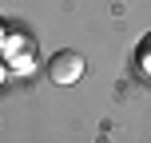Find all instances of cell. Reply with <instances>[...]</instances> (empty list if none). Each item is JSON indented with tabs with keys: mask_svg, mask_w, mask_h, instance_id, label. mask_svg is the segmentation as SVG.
I'll use <instances>...</instances> for the list:
<instances>
[{
	"mask_svg": "<svg viewBox=\"0 0 151 143\" xmlns=\"http://www.w3.org/2000/svg\"><path fill=\"white\" fill-rule=\"evenodd\" d=\"M0 36H4V24H0Z\"/></svg>",
	"mask_w": 151,
	"mask_h": 143,
	"instance_id": "3957f363",
	"label": "cell"
},
{
	"mask_svg": "<svg viewBox=\"0 0 151 143\" xmlns=\"http://www.w3.org/2000/svg\"><path fill=\"white\" fill-rule=\"evenodd\" d=\"M135 56H139V68H143V72H151V32H147L143 40H139V48H135Z\"/></svg>",
	"mask_w": 151,
	"mask_h": 143,
	"instance_id": "7a4b0ae2",
	"label": "cell"
},
{
	"mask_svg": "<svg viewBox=\"0 0 151 143\" xmlns=\"http://www.w3.org/2000/svg\"><path fill=\"white\" fill-rule=\"evenodd\" d=\"M80 75H83V56H76L72 48H64L48 60V80L52 83H76Z\"/></svg>",
	"mask_w": 151,
	"mask_h": 143,
	"instance_id": "6da1fadb",
	"label": "cell"
}]
</instances>
